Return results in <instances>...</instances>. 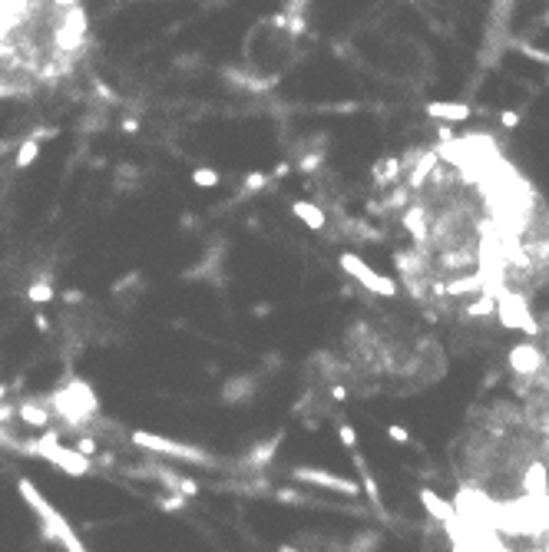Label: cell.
I'll list each match as a JSON object with an SVG mask.
<instances>
[{
	"label": "cell",
	"instance_id": "cell-1",
	"mask_svg": "<svg viewBox=\"0 0 549 552\" xmlns=\"http://www.w3.org/2000/svg\"><path fill=\"white\" fill-rule=\"evenodd\" d=\"M400 228L394 255L424 308L457 318L500 314L526 325V304L549 284V206L486 136H457L397 165Z\"/></svg>",
	"mask_w": 549,
	"mask_h": 552
},
{
	"label": "cell",
	"instance_id": "cell-2",
	"mask_svg": "<svg viewBox=\"0 0 549 552\" xmlns=\"http://www.w3.org/2000/svg\"><path fill=\"white\" fill-rule=\"evenodd\" d=\"M536 423L517 401L483 403L450 453L463 516L529 536V516L536 509Z\"/></svg>",
	"mask_w": 549,
	"mask_h": 552
},
{
	"label": "cell",
	"instance_id": "cell-3",
	"mask_svg": "<svg viewBox=\"0 0 549 552\" xmlns=\"http://www.w3.org/2000/svg\"><path fill=\"white\" fill-rule=\"evenodd\" d=\"M17 489H20L23 503L33 509V516H37V522H40V532H44L47 542H54V546H60L63 552H90L83 542H80V536L73 532V526L66 522V516L60 513V509L50 503V499L40 493V489L33 487L27 477L17 479Z\"/></svg>",
	"mask_w": 549,
	"mask_h": 552
},
{
	"label": "cell",
	"instance_id": "cell-4",
	"mask_svg": "<svg viewBox=\"0 0 549 552\" xmlns=\"http://www.w3.org/2000/svg\"><path fill=\"white\" fill-rule=\"evenodd\" d=\"M30 453H37V456H44V460H50V463H56L63 473H70V477H90V473H93L90 456L76 453L73 446H60L54 433H47V437H40V440H33Z\"/></svg>",
	"mask_w": 549,
	"mask_h": 552
},
{
	"label": "cell",
	"instance_id": "cell-5",
	"mask_svg": "<svg viewBox=\"0 0 549 552\" xmlns=\"http://www.w3.org/2000/svg\"><path fill=\"white\" fill-rule=\"evenodd\" d=\"M56 410L63 413L66 420H87L99 410L97 394L87 380H70L63 390H56Z\"/></svg>",
	"mask_w": 549,
	"mask_h": 552
},
{
	"label": "cell",
	"instance_id": "cell-6",
	"mask_svg": "<svg viewBox=\"0 0 549 552\" xmlns=\"http://www.w3.org/2000/svg\"><path fill=\"white\" fill-rule=\"evenodd\" d=\"M132 444L146 446L152 453H162V456H173V460H183V463H199V466H209L212 456L202 453L199 446H189V444H179V440H169V437H156V433H132Z\"/></svg>",
	"mask_w": 549,
	"mask_h": 552
},
{
	"label": "cell",
	"instance_id": "cell-7",
	"mask_svg": "<svg viewBox=\"0 0 549 552\" xmlns=\"http://www.w3.org/2000/svg\"><path fill=\"white\" fill-rule=\"evenodd\" d=\"M536 430H539V446H536V506H539L543 499H549V420L536 423Z\"/></svg>",
	"mask_w": 549,
	"mask_h": 552
},
{
	"label": "cell",
	"instance_id": "cell-8",
	"mask_svg": "<svg viewBox=\"0 0 549 552\" xmlns=\"http://www.w3.org/2000/svg\"><path fill=\"white\" fill-rule=\"evenodd\" d=\"M341 265H345V268L351 271L354 278H361V282H364L367 288H371V291H377V294H394V291H397V284L390 282V278H384V275L371 271V268L364 265V261L354 258V255H345V258H341Z\"/></svg>",
	"mask_w": 549,
	"mask_h": 552
},
{
	"label": "cell",
	"instance_id": "cell-9",
	"mask_svg": "<svg viewBox=\"0 0 549 552\" xmlns=\"http://www.w3.org/2000/svg\"><path fill=\"white\" fill-rule=\"evenodd\" d=\"M291 477L302 479V483H314V487L338 489V493H347V496H357V493H361V489H357V483H351V479H341V477H331V473H324V470H308V466H298V470H291Z\"/></svg>",
	"mask_w": 549,
	"mask_h": 552
},
{
	"label": "cell",
	"instance_id": "cell-10",
	"mask_svg": "<svg viewBox=\"0 0 549 552\" xmlns=\"http://www.w3.org/2000/svg\"><path fill=\"white\" fill-rule=\"evenodd\" d=\"M278 444H281V433H278V437H271V440H265V444L255 446V450H252V453L245 456V463L252 466V470H261V466H265V463L271 460V456H275Z\"/></svg>",
	"mask_w": 549,
	"mask_h": 552
},
{
	"label": "cell",
	"instance_id": "cell-11",
	"mask_svg": "<svg viewBox=\"0 0 549 552\" xmlns=\"http://www.w3.org/2000/svg\"><path fill=\"white\" fill-rule=\"evenodd\" d=\"M291 212L302 218V222H304L308 228H314V232H321V228H324V212H321V206H311V202H295V206H291Z\"/></svg>",
	"mask_w": 549,
	"mask_h": 552
},
{
	"label": "cell",
	"instance_id": "cell-12",
	"mask_svg": "<svg viewBox=\"0 0 549 552\" xmlns=\"http://www.w3.org/2000/svg\"><path fill=\"white\" fill-rule=\"evenodd\" d=\"M252 390H255V380H252V377H235L226 387V403L248 401V397H252Z\"/></svg>",
	"mask_w": 549,
	"mask_h": 552
},
{
	"label": "cell",
	"instance_id": "cell-13",
	"mask_svg": "<svg viewBox=\"0 0 549 552\" xmlns=\"http://www.w3.org/2000/svg\"><path fill=\"white\" fill-rule=\"evenodd\" d=\"M20 417H23V423H30L37 430H47V423H50V413H47L44 407H37V403H23Z\"/></svg>",
	"mask_w": 549,
	"mask_h": 552
},
{
	"label": "cell",
	"instance_id": "cell-14",
	"mask_svg": "<svg viewBox=\"0 0 549 552\" xmlns=\"http://www.w3.org/2000/svg\"><path fill=\"white\" fill-rule=\"evenodd\" d=\"M27 294H30V301H33V304H47V301H54V298H56L54 284L47 282V278H40V282H33L30 288H27Z\"/></svg>",
	"mask_w": 549,
	"mask_h": 552
},
{
	"label": "cell",
	"instance_id": "cell-15",
	"mask_svg": "<svg viewBox=\"0 0 549 552\" xmlns=\"http://www.w3.org/2000/svg\"><path fill=\"white\" fill-rule=\"evenodd\" d=\"M37 156H40V142H37V139H27L20 149H17V159H13V165H17V169H27L30 163H37Z\"/></svg>",
	"mask_w": 549,
	"mask_h": 552
},
{
	"label": "cell",
	"instance_id": "cell-16",
	"mask_svg": "<svg viewBox=\"0 0 549 552\" xmlns=\"http://www.w3.org/2000/svg\"><path fill=\"white\" fill-rule=\"evenodd\" d=\"M192 182L199 185V189H216V185L222 182V175H218L216 169H195V172H192Z\"/></svg>",
	"mask_w": 549,
	"mask_h": 552
},
{
	"label": "cell",
	"instance_id": "cell-17",
	"mask_svg": "<svg viewBox=\"0 0 549 552\" xmlns=\"http://www.w3.org/2000/svg\"><path fill=\"white\" fill-rule=\"evenodd\" d=\"M185 503H189L185 496H179V493H169V496L162 499V509H166V513H179V509H183Z\"/></svg>",
	"mask_w": 549,
	"mask_h": 552
},
{
	"label": "cell",
	"instance_id": "cell-18",
	"mask_svg": "<svg viewBox=\"0 0 549 552\" xmlns=\"http://www.w3.org/2000/svg\"><path fill=\"white\" fill-rule=\"evenodd\" d=\"M73 450H76V453H83V456H93V453H97V440H93V437H80Z\"/></svg>",
	"mask_w": 549,
	"mask_h": 552
},
{
	"label": "cell",
	"instance_id": "cell-19",
	"mask_svg": "<svg viewBox=\"0 0 549 552\" xmlns=\"http://www.w3.org/2000/svg\"><path fill=\"white\" fill-rule=\"evenodd\" d=\"M265 182H269V175H261V172H252V175H248V179H245V189H248V192H255V189H261V185H265Z\"/></svg>",
	"mask_w": 549,
	"mask_h": 552
},
{
	"label": "cell",
	"instance_id": "cell-20",
	"mask_svg": "<svg viewBox=\"0 0 549 552\" xmlns=\"http://www.w3.org/2000/svg\"><path fill=\"white\" fill-rule=\"evenodd\" d=\"M341 440H345V446H357V433L351 430V427H347V423H341Z\"/></svg>",
	"mask_w": 549,
	"mask_h": 552
},
{
	"label": "cell",
	"instance_id": "cell-21",
	"mask_svg": "<svg viewBox=\"0 0 549 552\" xmlns=\"http://www.w3.org/2000/svg\"><path fill=\"white\" fill-rule=\"evenodd\" d=\"M390 437H394V440H407V433L400 430V427H390Z\"/></svg>",
	"mask_w": 549,
	"mask_h": 552
},
{
	"label": "cell",
	"instance_id": "cell-22",
	"mask_svg": "<svg viewBox=\"0 0 549 552\" xmlns=\"http://www.w3.org/2000/svg\"><path fill=\"white\" fill-rule=\"evenodd\" d=\"M37 327H40V331H47V327H50V321H47L44 314H37Z\"/></svg>",
	"mask_w": 549,
	"mask_h": 552
},
{
	"label": "cell",
	"instance_id": "cell-23",
	"mask_svg": "<svg viewBox=\"0 0 549 552\" xmlns=\"http://www.w3.org/2000/svg\"><path fill=\"white\" fill-rule=\"evenodd\" d=\"M278 552H302V549H295V546H278Z\"/></svg>",
	"mask_w": 549,
	"mask_h": 552
}]
</instances>
